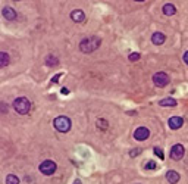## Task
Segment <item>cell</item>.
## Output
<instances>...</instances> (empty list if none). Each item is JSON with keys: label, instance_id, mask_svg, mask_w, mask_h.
Wrapping results in <instances>:
<instances>
[{"label": "cell", "instance_id": "1", "mask_svg": "<svg viewBox=\"0 0 188 184\" xmlns=\"http://www.w3.org/2000/svg\"><path fill=\"white\" fill-rule=\"evenodd\" d=\"M101 44V40L99 37H87V39L81 40L79 43V50L82 53H93L94 50L100 47Z\"/></svg>", "mask_w": 188, "mask_h": 184}, {"label": "cell", "instance_id": "2", "mask_svg": "<svg viewBox=\"0 0 188 184\" xmlns=\"http://www.w3.org/2000/svg\"><path fill=\"white\" fill-rule=\"evenodd\" d=\"M12 106L19 115H27L29 112V109H31V103H29V100L27 97H16Z\"/></svg>", "mask_w": 188, "mask_h": 184}, {"label": "cell", "instance_id": "3", "mask_svg": "<svg viewBox=\"0 0 188 184\" xmlns=\"http://www.w3.org/2000/svg\"><path fill=\"white\" fill-rule=\"evenodd\" d=\"M53 125L59 133H68V131L71 130V127H72V122H71V119H69L68 116L60 115V116H56V118H54Z\"/></svg>", "mask_w": 188, "mask_h": 184}, {"label": "cell", "instance_id": "4", "mask_svg": "<svg viewBox=\"0 0 188 184\" xmlns=\"http://www.w3.org/2000/svg\"><path fill=\"white\" fill-rule=\"evenodd\" d=\"M38 170H40V172L44 175H53L54 172H56V170H58V165H56L54 160L47 159V160H43V162L40 164Z\"/></svg>", "mask_w": 188, "mask_h": 184}, {"label": "cell", "instance_id": "5", "mask_svg": "<svg viewBox=\"0 0 188 184\" xmlns=\"http://www.w3.org/2000/svg\"><path fill=\"white\" fill-rule=\"evenodd\" d=\"M169 81H170V78L163 71H159V72H156L153 75V84H155L156 87H166L169 84Z\"/></svg>", "mask_w": 188, "mask_h": 184}, {"label": "cell", "instance_id": "6", "mask_svg": "<svg viewBox=\"0 0 188 184\" xmlns=\"http://www.w3.org/2000/svg\"><path fill=\"white\" fill-rule=\"evenodd\" d=\"M184 155H185V149H184L182 145L176 143V145L172 146V149H170V158L174 160H181L184 158Z\"/></svg>", "mask_w": 188, "mask_h": 184}, {"label": "cell", "instance_id": "7", "mask_svg": "<svg viewBox=\"0 0 188 184\" xmlns=\"http://www.w3.org/2000/svg\"><path fill=\"white\" fill-rule=\"evenodd\" d=\"M150 137V130L147 127H138L137 130L134 131V139L137 141H144Z\"/></svg>", "mask_w": 188, "mask_h": 184}, {"label": "cell", "instance_id": "8", "mask_svg": "<svg viewBox=\"0 0 188 184\" xmlns=\"http://www.w3.org/2000/svg\"><path fill=\"white\" fill-rule=\"evenodd\" d=\"M168 125L170 130H179L184 125V119L181 116H170L168 121Z\"/></svg>", "mask_w": 188, "mask_h": 184}, {"label": "cell", "instance_id": "9", "mask_svg": "<svg viewBox=\"0 0 188 184\" xmlns=\"http://www.w3.org/2000/svg\"><path fill=\"white\" fill-rule=\"evenodd\" d=\"M2 15L5 16L6 21H15V19H16V16H18L16 10H15L12 6H5L3 10H2Z\"/></svg>", "mask_w": 188, "mask_h": 184}, {"label": "cell", "instance_id": "10", "mask_svg": "<svg viewBox=\"0 0 188 184\" xmlns=\"http://www.w3.org/2000/svg\"><path fill=\"white\" fill-rule=\"evenodd\" d=\"M71 19H72L74 22H77V24L84 22V21H85V13H84V10H81V9L72 10V12H71Z\"/></svg>", "mask_w": 188, "mask_h": 184}, {"label": "cell", "instance_id": "11", "mask_svg": "<svg viewBox=\"0 0 188 184\" xmlns=\"http://www.w3.org/2000/svg\"><path fill=\"white\" fill-rule=\"evenodd\" d=\"M162 12H163L165 16H174V15L176 13V8H175V5H172V3H166V5H163V8H162Z\"/></svg>", "mask_w": 188, "mask_h": 184}, {"label": "cell", "instance_id": "12", "mask_svg": "<svg viewBox=\"0 0 188 184\" xmlns=\"http://www.w3.org/2000/svg\"><path fill=\"white\" fill-rule=\"evenodd\" d=\"M165 40H166V35H165L163 33H153V35H151V41H153V44H156V46L163 44Z\"/></svg>", "mask_w": 188, "mask_h": 184}, {"label": "cell", "instance_id": "13", "mask_svg": "<svg viewBox=\"0 0 188 184\" xmlns=\"http://www.w3.org/2000/svg\"><path fill=\"white\" fill-rule=\"evenodd\" d=\"M179 174L176 172V171H168L166 172V180H168V183L169 184H176L179 181Z\"/></svg>", "mask_w": 188, "mask_h": 184}, {"label": "cell", "instance_id": "14", "mask_svg": "<svg viewBox=\"0 0 188 184\" xmlns=\"http://www.w3.org/2000/svg\"><path fill=\"white\" fill-rule=\"evenodd\" d=\"M159 105L165 108H174L176 106V99H174V97H165V99H162L159 102Z\"/></svg>", "mask_w": 188, "mask_h": 184}, {"label": "cell", "instance_id": "15", "mask_svg": "<svg viewBox=\"0 0 188 184\" xmlns=\"http://www.w3.org/2000/svg\"><path fill=\"white\" fill-rule=\"evenodd\" d=\"M9 62H10L9 55L6 53V52H2V53H0V66H2V68H6V66L9 65Z\"/></svg>", "mask_w": 188, "mask_h": 184}, {"label": "cell", "instance_id": "16", "mask_svg": "<svg viewBox=\"0 0 188 184\" xmlns=\"http://www.w3.org/2000/svg\"><path fill=\"white\" fill-rule=\"evenodd\" d=\"M46 65L47 66H56V65H59V59L54 55H48L46 58Z\"/></svg>", "mask_w": 188, "mask_h": 184}, {"label": "cell", "instance_id": "17", "mask_svg": "<svg viewBox=\"0 0 188 184\" xmlns=\"http://www.w3.org/2000/svg\"><path fill=\"white\" fill-rule=\"evenodd\" d=\"M97 128H100V130H107V127H109V122L104 119V118H99L96 122Z\"/></svg>", "mask_w": 188, "mask_h": 184}, {"label": "cell", "instance_id": "18", "mask_svg": "<svg viewBox=\"0 0 188 184\" xmlns=\"http://www.w3.org/2000/svg\"><path fill=\"white\" fill-rule=\"evenodd\" d=\"M6 184H19V178L15 174H9L6 177Z\"/></svg>", "mask_w": 188, "mask_h": 184}, {"label": "cell", "instance_id": "19", "mask_svg": "<svg viewBox=\"0 0 188 184\" xmlns=\"http://www.w3.org/2000/svg\"><path fill=\"white\" fill-rule=\"evenodd\" d=\"M141 55L138 53V52H134V53H130V56H128V59H130L131 62H137V60H140Z\"/></svg>", "mask_w": 188, "mask_h": 184}, {"label": "cell", "instance_id": "20", "mask_svg": "<svg viewBox=\"0 0 188 184\" xmlns=\"http://www.w3.org/2000/svg\"><path fill=\"white\" fill-rule=\"evenodd\" d=\"M153 152L157 155V158H160V159H165V153L162 152V149H160V147H155V149H153Z\"/></svg>", "mask_w": 188, "mask_h": 184}, {"label": "cell", "instance_id": "21", "mask_svg": "<svg viewBox=\"0 0 188 184\" xmlns=\"http://www.w3.org/2000/svg\"><path fill=\"white\" fill-rule=\"evenodd\" d=\"M156 166H157V165H156L155 160H149V162L145 164V170H155Z\"/></svg>", "mask_w": 188, "mask_h": 184}, {"label": "cell", "instance_id": "22", "mask_svg": "<svg viewBox=\"0 0 188 184\" xmlns=\"http://www.w3.org/2000/svg\"><path fill=\"white\" fill-rule=\"evenodd\" d=\"M141 153V149H132L130 150V156L131 158H135V156H138Z\"/></svg>", "mask_w": 188, "mask_h": 184}, {"label": "cell", "instance_id": "23", "mask_svg": "<svg viewBox=\"0 0 188 184\" xmlns=\"http://www.w3.org/2000/svg\"><path fill=\"white\" fill-rule=\"evenodd\" d=\"M60 75H62V74H56V75H54V77L52 78V84L58 82V81H59V78H60Z\"/></svg>", "mask_w": 188, "mask_h": 184}, {"label": "cell", "instance_id": "24", "mask_svg": "<svg viewBox=\"0 0 188 184\" xmlns=\"http://www.w3.org/2000/svg\"><path fill=\"white\" fill-rule=\"evenodd\" d=\"M182 59H184V62H185V63H187V65H188V50H187V52H185V53H184Z\"/></svg>", "mask_w": 188, "mask_h": 184}, {"label": "cell", "instance_id": "25", "mask_svg": "<svg viewBox=\"0 0 188 184\" xmlns=\"http://www.w3.org/2000/svg\"><path fill=\"white\" fill-rule=\"evenodd\" d=\"M2 112H3V113H6V112H8V108H6V103H2Z\"/></svg>", "mask_w": 188, "mask_h": 184}, {"label": "cell", "instance_id": "26", "mask_svg": "<svg viewBox=\"0 0 188 184\" xmlns=\"http://www.w3.org/2000/svg\"><path fill=\"white\" fill-rule=\"evenodd\" d=\"M62 93H63V94H68L69 92H68V88H62Z\"/></svg>", "mask_w": 188, "mask_h": 184}, {"label": "cell", "instance_id": "27", "mask_svg": "<svg viewBox=\"0 0 188 184\" xmlns=\"http://www.w3.org/2000/svg\"><path fill=\"white\" fill-rule=\"evenodd\" d=\"M74 184H82V183H81V180H75V181H74Z\"/></svg>", "mask_w": 188, "mask_h": 184}, {"label": "cell", "instance_id": "28", "mask_svg": "<svg viewBox=\"0 0 188 184\" xmlns=\"http://www.w3.org/2000/svg\"><path fill=\"white\" fill-rule=\"evenodd\" d=\"M135 2H144V0H135Z\"/></svg>", "mask_w": 188, "mask_h": 184}, {"label": "cell", "instance_id": "29", "mask_svg": "<svg viewBox=\"0 0 188 184\" xmlns=\"http://www.w3.org/2000/svg\"><path fill=\"white\" fill-rule=\"evenodd\" d=\"M15 2H19V0H15Z\"/></svg>", "mask_w": 188, "mask_h": 184}]
</instances>
